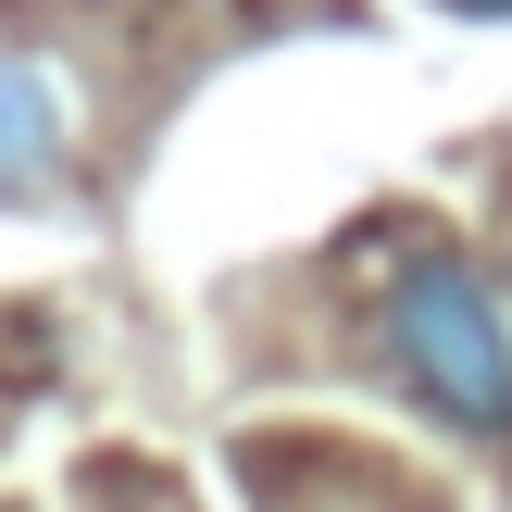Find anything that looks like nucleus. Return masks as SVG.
Here are the masks:
<instances>
[{
	"label": "nucleus",
	"instance_id": "3",
	"mask_svg": "<svg viewBox=\"0 0 512 512\" xmlns=\"http://www.w3.org/2000/svg\"><path fill=\"white\" fill-rule=\"evenodd\" d=\"M450 13H512V0H450Z\"/></svg>",
	"mask_w": 512,
	"mask_h": 512
},
{
	"label": "nucleus",
	"instance_id": "2",
	"mask_svg": "<svg viewBox=\"0 0 512 512\" xmlns=\"http://www.w3.org/2000/svg\"><path fill=\"white\" fill-rule=\"evenodd\" d=\"M50 163H63V88L0 50V188H38Z\"/></svg>",
	"mask_w": 512,
	"mask_h": 512
},
{
	"label": "nucleus",
	"instance_id": "1",
	"mask_svg": "<svg viewBox=\"0 0 512 512\" xmlns=\"http://www.w3.org/2000/svg\"><path fill=\"white\" fill-rule=\"evenodd\" d=\"M388 350H400V388H413L425 413L475 425V438H512V338H500L488 288H475L463 263L400 275V300H388Z\"/></svg>",
	"mask_w": 512,
	"mask_h": 512
}]
</instances>
